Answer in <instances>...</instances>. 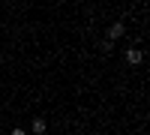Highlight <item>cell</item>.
<instances>
[{"label": "cell", "mask_w": 150, "mask_h": 135, "mask_svg": "<svg viewBox=\"0 0 150 135\" xmlns=\"http://www.w3.org/2000/svg\"><path fill=\"white\" fill-rule=\"evenodd\" d=\"M123 33H126V24H123V21H114V24L108 27V36H105V42H114V39H120Z\"/></svg>", "instance_id": "obj_1"}, {"label": "cell", "mask_w": 150, "mask_h": 135, "mask_svg": "<svg viewBox=\"0 0 150 135\" xmlns=\"http://www.w3.org/2000/svg\"><path fill=\"white\" fill-rule=\"evenodd\" d=\"M141 60H144V51H141V48H126V63H129V66H138Z\"/></svg>", "instance_id": "obj_2"}, {"label": "cell", "mask_w": 150, "mask_h": 135, "mask_svg": "<svg viewBox=\"0 0 150 135\" xmlns=\"http://www.w3.org/2000/svg\"><path fill=\"white\" fill-rule=\"evenodd\" d=\"M30 129H33V135H42V132H45V120H42V117H36L33 123H30Z\"/></svg>", "instance_id": "obj_3"}, {"label": "cell", "mask_w": 150, "mask_h": 135, "mask_svg": "<svg viewBox=\"0 0 150 135\" xmlns=\"http://www.w3.org/2000/svg\"><path fill=\"white\" fill-rule=\"evenodd\" d=\"M9 135H27V132H24V129H12Z\"/></svg>", "instance_id": "obj_4"}]
</instances>
